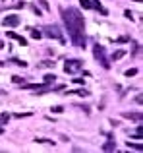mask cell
<instances>
[{"instance_id": "obj_1", "label": "cell", "mask_w": 143, "mask_h": 153, "mask_svg": "<svg viewBox=\"0 0 143 153\" xmlns=\"http://www.w3.org/2000/svg\"><path fill=\"white\" fill-rule=\"evenodd\" d=\"M62 19L66 23V29L70 33V43L74 47H85L87 37H85V19L77 8H62Z\"/></svg>"}, {"instance_id": "obj_2", "label": "cell", "mask_w": 143, "mask_h": 153, "mask_svg": "<svg viewBox=\"0 0 143 153\" xmlns=\"http://www.w3.org/2000/svg\"><path fill=\"white\" fill-rule=\"evenodd\" d=\"M41 31H43V35H46V37L56 39V41H60V43H66V39H64V35H62V31H60V27H58V25L49 23V25H45Z\"/></svg>"}, {"instance_id": "obj_3", "label": "cell", "mask_w": 143, "mask_h": 153, "mask_svg": "<svg viewBox=\"0 0 143 153\" xmlns=\"http://www.w3.org/2000/svg\"><path fill=\"white\" fill-rule=\"evenodd\" d=\"M93 54H95V58H97V62L101 64V66L105 68V70H108V68H110V60H108V56H106L105 47L95 45V47H93Z\"/></svg>"}, {"instance_id": "obj_4", "label": "cell", "mask_w": 143, "mask_h": 153, "mask_svg": "<svg viewBox=\"0 0 143 153\" xmlns=\"http://www.w3.org/2000/svg\"><path fill=\"white\" fill-rule=\"evenodd\" d=\"M81 68H83V62L79 58H70V60H66V64H64L66 74H77V72H81Z\"/></svg>"}, {"instance_id": "obj_5", "label": "cell", "mask_w": 143, "mask_h": 153, "mask_svg": "<svg viewBox=\"0 0 143 153\" xmlns=\"http://www.w3.org/2000/svg\"><path fill=\"white\" fill-rule=\"evenodd\" d=\"M2 23H4L6 27H18L19 23H21V19H19L15 14H10V16H6V18L2 19Z\"/></svg>"}, {"instance_id": "obj_6", "label": "cell", "mask_w": 143, "mask_h": 153, "mask_svg": "<svg viewBox=\"0 0 143 153\" xmlns=\"http://www.w3.org/2000/svg\"><path fill=\"white\" fill-rule=\"evenodd\" d=\"M122 116H124V118H130V120H136V122H141V120H143L141 112H130V111H126V112H122Z\"/></svg>"}, {"instance_id": "obj_7", "label": "cell", "mask_w": 143, "mask_h": 153, "mask_svg": "<svg viewBox=\"0 0 143 153\" xmlns=\"http://www.w3.org/2000/svg\"><path fill=\"white\" fill-rule=\"evenodd\" d=\"M6 35H8L10 39H14V41H18L21 47H25V45H27V39H25V37H21V35H18V33H14V31H8Z\"/></svg>"}, {"instance_id": "obj_8", "label": "cell", "mask_w": 143, "mask_h": 153, "mask_svg": "<svg viewBox=\"0 0 143 153\" xmlns=\"http://www.w3.org/2000/svg\"><path fill=\"white\" fill-rule=\"evenodd\" d=\"M91 8H97V10L101 12V14H105V16L108 14V12H106V8H102V6H101V2H99V0H91Z\"/></svg>"}, {"instance_id": "obj_9", "label": "cell", "mask_w": 143, "mask_h": 153, "mask_svg": "<svg viewBox=\"0 0 143 153\" xmlns=\"http://www.w3.org/2000/svg\"><path fill=\"white\" fill-rule=\"evenodd\" d=\"M114 149H116V142H114V140H108V142L102 146V151H114Z\"/></svg>"}, {"instance_id": "obj_10", "label": "cell", "mask_w": 143, "mask_h": 153, "mask_svg": "<svg viewBox=\"0 0 143 153\" xmlns=\"http://www.w3.org/2000/svg\"><path fill=\"white\" fill-rule=\"evenodd\" d=\"M29 33H31V37H33V39H41V37H43V31L37 29V27H31Z\"/></svg>"}, {"instance_id": "obj_11", "label": "cell", "mask_w": 143, "mask_h": 153, "mask_svg": "<svg viewBox=\"0 0 143 153\" xmlns=\"http://www.w3.org/2000/svg\"><path fill=\"white\" fill-rule=\"evenodd\" d=\"M68 95H79V97H87V95H89V91H87V89H75V91H70Z\"/></svg>"}, {"instance_id": "obj_12", "label": "cell", "mask_w": 143, "mask_h": 153, "mask_svg": "<svg viewBox=\"0 0 143 153\" xmlns=\"http://www.w3.org/2000/svg\"><path fill=\"white\" fill-rule=\"evenodd\" d=\"M124 54H126V51L118 49V51H114V52H112V56H110V58H112V60H120V58H122Z\"/></svg>"}, {"instance_id": "obj_13", "label": "cell", "mask_w": 143, "mask_h": 153, "mask_svg": "<svg viewBox=\"0 0 143 153\" xmlns=\"http://www.w3.org/2000/svg\"><path fill=\"white\" fill-rule=\"evenodd\" d=\"M54 79H56V76H54V74H46V76H45V79H43V83L50 85V83H54Z\"/></svg>"}, {"instance_id": "obj_14", "label": "cell", "mask_w": 143, "mask_h": 153, "mask_svg": "<svg viewBox=\"0 0 143 153\" xmlns=\"http://www.w3.org/2000/svg\"><path fill=\"white\" fill-rule=\"evenodd\" d=\"M10 62H12V64H15V66H19V68H25V66H27L25 60H19V58H12Z\"/></svg>"}, {"instance_id": "obj_15", "label": "cell", "mask_w": 143, "mask_h": 153, "mask_svg": "<svg viewBox=\"0 0 143 153\" xmlns=\"http://www.w3.org/2000/svg\"><path fill=\"white\" fill-rule=\"evenodd\" d=\"M141 134H143V128H141V126H137V128H136V132H133V138H136L137 142H141Z\"/></svg>"}, {"instance_id": "obj_16", "label": "cell", "mask_w": 143, "mask_h": 153, "mask_svg": "<svg viewBox=\"0 0 143 153\" xmlns=\"http://www.w3.org/2000/svg\"><path fill=\"white\" fill-rule=\"evenodd\" d=\"M128 147H130V149H136V151H143V146H141V143H132V142H128Z\"/></svg>"}, {"instance_id": "obj_17", "label": "cell", "mask_w": 143, "mask_h": 153, "mask_svg": "<svg viewBox=\"0 0 143 153\" xmlns=\"http://www.w3.org/2000/svg\"><path fill=\"white\" fill-rule=\"evenodd\" d=\"M52 66H54L52 60H43V62L39 64V68H52Z\"/></svg>"}, {"instance_id": "obj_18", "label": "cell", "mask_w": 143, "mask_h": 153, "mask_svg": "<svg viewBox=\"0 0 143 153\" xmlns=\"http://www.w3.org/2000/svg\"><path fill=\"white\" fill-rule=\"evenodd\" d=\"M8 120H10V114H8V112H4V114L0 116V124L4 126V124H8Z\"/></svg>"}, {"instance_id": "obj_19", "label": "cell", "mask_w": 143, "mask_h": 153, "mask_svg": "<svg viewBox=\"0 0 143 153\" xmlns=\"http://www.w3.org/2000/svg\"><path fill=\"white\" fill-rule=\"evenodd\" d=\"M137 74V68H130V70H126V78H132V76Z\"/></svg>"}, {"instance_id": "obj_20", "label": "cell", "mask_w": 143, "mask_h": 153, "mask_svg": "<svg viewBox=\"0 0 143 153\" xmlns=\"http://www.w3.org/2000/svg\"><path fill=\"white\" fill-rule=\"evenodd\" d=\"M79 4H81V8H85V10L91 8V0H79Z\"/></svg>"}, {"instance_id": "obj_21", "label": "cell", "mask_w": 143, "mask_h": 153, "mask_svg": "<svg viewBox=\"0 0 143 153\" xmlns=\"http://www.w3.org/2000/svg\"><path fill=\"white\" fill-rule=\"evenodd\" d=\"M12 82H14L15 85H21V83H23V78H19V76H14V78H12Z\"/></svg>"}, {"instance_id": "obj_22", "label": "cell", "mask_w": 143, "mask_h": 153, "mask_svg": "<svg viewBox=\"0 0 143 153\" xmlns=\"http://www.w3.org/2000/svg\"><path fill=\"white\" fill-rule=\"evenodd\" d=\"M139 54V45L137 43H133V51H132V56H137Z\"/></svg>"}, {"instance_id": "obj_23", "label": "cell", "mask_w": 143, "mask_h": 153, "mask_svg": "<svg viewBox=\"0 0 143 153\" xmlns=\"http://www.w3.org/2000/svg\"><path fill=\"white\" fill-rule=\"evenodd\" d=\"M37 143H49V146H54V142L52 140H35Z\"/></svg>"}, {"instance_id": "obj_24", "label": "cell", "mask_w": 143, "mask_h": 153, "mask_svg": "<svg viewBox=\"0 0 143 153\" xmlns=\"http://www.w3.org/2000/svg\"><path fill=\"white\" fill-rule=\"evenodd\" d=\"M72 82H74V83H77V85H83V83H85V79H83V78H74Z\"/></svg>"}, {"instance_id": "obj_25", "label": "cell", "mask_w": 143, "mask_h": 153, "mask_svg": "<svg viewBox=\"0 0 143 153\" xmlns=\"http://www.w3.org/2000/svg\"><path fill=\"white\" fill-rule=\"evenodd\" d=\"M128 41H130L128 35H122V37H118V43H128Z\"/></svg>"}, {"instance_id": "obj_26", "label": "cell", "mask_w": 143, "mask_h": 153, "mask_svg": "<svg viewBox=\"0 0 143 153\" xmlns=\"http://www.w3.org/2000/svg\"><path fill=\"white\" fill-rule=\"evenodd\" d=\"M52 111H54V112H56V114H60V112H64V107H54V108H52Z\"/></svg>"}, {"instance_id": "obj_27", "label": "cell", "mask_w": 143, "mask_h": 153, "mask_svg": "<svg viewBox=\"0 0 143 153\" xmlns=\"http://www.w3.org/2000/svg\"><path fill=\"white\" fill-rule=\"evenodd\" d=\"M124 16H126V18H128V19H133V14H132V12H130V10H126V12H124Z\"/></svg>"}, {"instance_id": "obj_28", "label": "cell", "mask_w": 143, "mask_h": 153, "mask_svg": "<svg viewBox=\"0 0 143 153\" xmlns=\"http://www.w3.org/2000/svg\"><path fill=\"white\" fill-rule=\"evenodd\" d=\"M31 112H19V114H15V118H23V116H29Z\"/></svg>"}, {"instance_id": "obj_29", "label": "cell", "mask_w": 143, "mask_h": 153, "mask_svg": "<svg viewBox=\"0 0 143 153\" xmlns=\"http://www.w3.org/2000/svg\"><path fill=\"white\" fill-rule=\"evenodd\" d=\"M0 134H4V126H2V124H0Z\"/></svg>"}, {"instance_id": "obj_30", "label": "cell", "mask_w": 143, "mask_h": 153, "mask_svg": "<svg viewBox=\"0 0 143 153\" xmlns=\"http://www.w3.org/2000/svg\"><path fill=\"white\" fill-rule=\"evenodd\" d=\"M0 49H4V41H0Z\"/></svg>"}, {"instance_id": "obj_31", "label": "cell", "mask_w": 143, "mask_h": 153, "mask_svg": "<svg viewBox=\"0 0 143 153\" xmlns=\"http://www.w3.org/2000/svg\"><path fill=\"white\" fill-rule=\"evenodd\" d=\"M0 66H4V62H0Z\"/></svg>"}]
</instances>
